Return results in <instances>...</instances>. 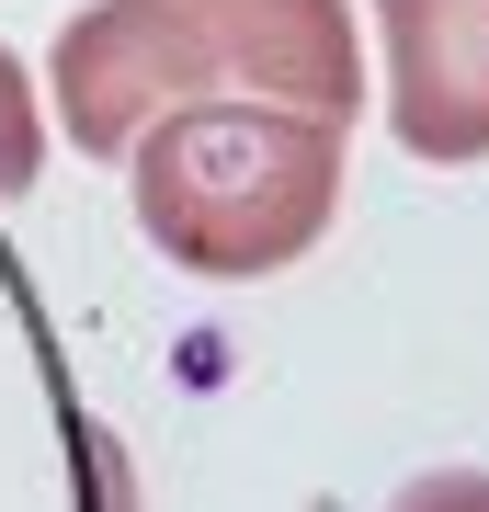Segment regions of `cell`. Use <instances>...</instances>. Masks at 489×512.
I'll return each instance as SVG.
<instances>
[{
	"label": "cell",
	"mask_w": 489,
	"mask_h": 512,
	"mask_svg": "<svg viewBox=\"0 0 489 512\" xmlns=\"http://www.w3.org/2000/svg\"><path fill=\"white\" fill-rule=\"evenodd\" d=\"M387 512H489V467H433V478H410Z\"/></svg>",
	"instance_id": "cell-6"
},
{
	"label": "cell",
	"mask_w": 489,
	"mask_h": 512,
	"mask_svg": "<svg viewBox=\"0 0 489 512\" xmlns=\"http://www.w3.org/2000/svg\"><path fill=\"white\" fill-rule=\"evenodd\" d=\"M46 171V126H35V92H23V69L0 57V205Z\"/></svg>",
	"instance_id": "cell-5"
},
{
	"label": "cell",
	"mask_w": 489,
	"mask_h": 512,
	"mask_svg": "<svg viewBox=\"0 0 489 512\" xmlns=\"http://www.w3.org/2000/svg\"><path fill=\"white\" fill-rule=\"evenodd\" d=\"M217 92H228L217 46L194 35L182 0H103V12H80L69 35H57V126H69L91 160L137 148L160 114L217 103Z\"/></svg>",
	"instance_id": "cell-2"
},
{
	"label": "cell",
	"mask_w": 489,
	"mask_h": 512,
	"mask_svg": "<svg viewBox=\"0 0 489 512\" xmlns=\"http://www.w3.org/2000/svg\"><path fill=\"white\" fill-rule=\"evenodd\" d=\"M194 35L217 46V80L239 103L308 114V126H353L364 114V35L353 0H182Z\"/></svg>",
	"instance_id": "cell-3"
},
{
	"label": "cell",
	"mask_w": 489,
	"mask_h": 512,
	"mask_svg": "<svg viewBox=\"0 0 489 512\" xmlns=\"http://www.w3.org/2000/svg\"><path fill=\"white\" fill-rule=\"evenodd\" d=\"M342 205V126L273 103H182L137 137V228L182 274H285Z\"/></svg>",
	"instance_id": "cell-1"
},
{
	"label": "cell",
	"mask_w": 489,
	"mask_h": 512,
	"mask_svg": "<svg viewBox=\"0 0 489 512\" xmlns=\"http://www.w3.org/2000/svg\"><path fill=\"white\" fill-rule=\"evenodd\" d=\"M387 126L410 160H489V0H376Z\"/></svg>",
	"instance_id": "cell-4"
}]
</instances>
